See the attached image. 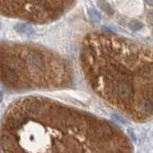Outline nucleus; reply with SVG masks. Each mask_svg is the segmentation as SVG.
Here are the masks:
<instances>
[{"label":"nucleus","instance_id":"nucleus-1","mask_svg":"<svg viewBox=\"0 0 153 153\" xmlns=\"http://www.w3.org/2000/svg\"><path fill=\"white\" fill-rule=\"evenodd\" d=\"M80 61L92 88L131 119L153 117V54L103 34L85 37Z\"/></svg>","mask_w":153,"mask_h":153},{"label":"nucleus","instance_id":"nucleus-2","mask_svg":"<svg viewBox=\"0 0 153 153\" xmlns=\"http://www.w3.org/2000/svg\"><path fill=\"white\" fill-rule=\"evenodd\" d=\"M0 66L9 68L18 80V88L29 85L61 86L71 81L63 58L40 47L0 42Z\"/></svg>","mask_w":153,"mask_h":153},{"label":"nucleus","instance_id":"nucleus-3","mask_svg":"<svg viewBox=\"0 0 153 153\" xmlns=\"http://www.w3.org/2000/svg\"><path fill=\"white\" fill-rule=\"evenodd\" d=\"M73 2L74 0H0V14L44 24L60 18Z\"/></svg>","mask_w":153,"mask_h":153},{"label":"nucleus","instance_id":"nucleus-4","mask_svg":"<svg viewBox=\"0 0 153 153\" xmlns=\"http://www.w3.org/2000/svg\"><path fill=\"white\" fill-rule=\"evenodd\" d=\"M14 30L17 31L19 34H33L34 33V30L33 29L32 26L27 25V24H23V23H18L14 26Z\"/></svg>","mask_w":153,"mask_h":153},{"label":"nucleus","instance_id":"nucleus-5","mask_svg":"<svg viewBox=\"0 0 153 153\" xmlns=\"http://www.w3.org/2000/svg\"><path fill=\"white\" fill-rule=\"evenodd\" d=\"M98 6H99L103 11H104L106 14H113V10L110 6V4L105 1V0H98Z\"/></svg>","mask_w":153,"mask_h":153},{"label":"nucleus","instance_id":"nucleus-6","mask_svg":"<svg viewBox=\"0 0 153 153\" xmlns=\"http://www.w3.org/2000/svg\"><path fill=\"white\" fill-rule=\"evenodd\" d=\"M129 28H130L131 30L133 31H139L143 28V23L140 22L139 20H132L129 22Z\"/></svg>","mask_w":153,"mask_h":153},{"label":"nucleus","instance_id":"nucleus-7","mask_svg":"<svg viewBox=\"0 0 153 153\" xmlns=\"http://www.w3.org/2000/svg\"><path fill=\"white\" fill-rule=\"evenodd\" d=\"M88 14H89V17L94 21H98V20H100L101 19V14L94 9H90L88 11Z\"/></svg>","mask_w":153,"mask_h":153},{"label":"nucleus","instance_id":"nucleus-8","mask_svg":"<svg viewBox=\"0 0 153 153\" xmlns=\"http://www.w3.org/2000/svg\"><path fill=\"white\" fill-rule=\"evenodd\" d=\"M148 22L150 23V24L153 26V11H149V13H148Z\"/></svg>","mask_w":153,"mask_h":153},{"label":"nucleus","instance_id":"nucleus-9","mask_svg":"<svg viewBox=\"0 0 153 153\" xmlns=\"http://www.w3.org/2000/svg\"><path fill=\"white\" fill-rule=\"evenodd\" d=\"M146 1L147 2L148 5H150V6L153 7V0H146Z\"/></svg>","mask_w":153,"mask_h":153},{"label":"nucleus","instance_id":"nucleus-10","mask_svg":"<svg viewBox=\"0 0 153 153\" xmlns=\"http://www.w3.org/2000/svg\"><path fill=\"white\" fill-rule=\"evenodd\" d=\"M2 99H3V95H2V92H0V103L2 101Z\"/></svg>","mask_w":153,"mask_h":153}]
</instances>
